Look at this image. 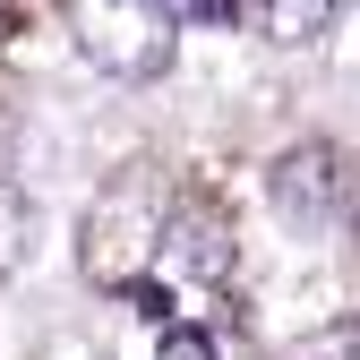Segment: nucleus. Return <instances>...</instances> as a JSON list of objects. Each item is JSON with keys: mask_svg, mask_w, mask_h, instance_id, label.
<instances>
[{"mask_svg": "<svg viewBox=\"0 0 360 360\" xmlns=\"http://www.w3.org/2000/svg\"><path fill=\"white\" fill-rule=\"evenodd\" d=\"M155 257H163V198L146 172H120L77 223V266L95 292H129Z\"/></svg>", "mask_w": 360, "mask_h": 360, "instance_id": "1", "label": "nucleus"}, {"mask_svg": "<svg viewBox=\"0 0 360 360\" xmlns=\"http://www.w3.org/2000/svg\"><path fill=\"white\" fill-rule=\"evenodd\" d=\"M69 34H77V60L120 86H155L180 52L172 0H69Z\"/></svg>", "mask_w": 360, "mask_h": 360, "instance_id": "2", "label": "nucleus"}, {"mask_svg": "<svg viewBox=\"0 0 360 360\" xmlns=\"http://www.w3.org/2000/svg\"><path fill=\"white\" fill-rule=\"evenodd\" d=\"M343 163H335V146L326 138H300V146H283L275 155V172H266V198H275V214L292 223V232L309 240V232H326V223L343 214Z\"/></svg>", "mask_w": 360, "mask_h": 360, "instance_id": "3", "label": "nucleus"}, {"mask_svg": "<svg viewBox=\"0 0 360 360\" xmlns=\"http://www.w3.org/2000/svg\"><path fill=\"white\" fill-rule=\"evenodd\" d=\"M163 266L189 275V283H232V266H240L232 214H223L214 198H172L163 206Z\"/></svg>", "mask_w": 360, "mask_h": 360, "instance_id": "4", "label": "nucleus"}, {"mask_svg": "<svg viewBox=\"0 0 360 360\" xmlns=\"http://www.w3.org/2000/svg\"><path fill=\"white\" fill-rule=\"evenodd\" d=\"M335 9H343V0H257V26H266V43L300 52V43H318L335 26Z\"/></svg>", "mask_w": 360, "mask_h": 360, "instance_id": "5", "label": "nucleus"}, {"mask_svg": "<svg viewBox=\"0 0 360 360\" xmlns=\"http://www.w3.org/2000/svg\"><path fill=\"white\" fill-rule=\"evenodd\" d=\"M26 257H34V198L18 180H0V275H18Z\"/></svg>", "mask_w": 360, "mask_h": 360, "instance_id": "6", "label": "nucleus"}, {"mask_svg": "<svg viewBox=\"0 0 360 360\" xmlns=\"http://www.w3.org/2000/svg\"><path fill=\"white\" fill-rule=\"evenodd\" d=\"M283 360H360V318H335V326H309L300 343H283Z\"/></svg>", "mask_w": 360, "mask_h": 360, "instance_id": "7", "label": "nucleus"}, {"mask_svg": "<svg viewBox=\"0 0 360 360\" xmlns=\"http://www.w3.org/2000/svg\"><path fill=\"white\" fill-rule=\"evenodd\" d=\"M155 360H214V335L189 326V318H172V326H155Z\"/></svg>", "mask_w": 360, "mask_h": 360, "instance_id": "8", "label": "nucleus"}, {"mask_svg": "<svg viewBox=\"0 0 360 360\" xmlns=\"http://www.w3.org/2000/svg\"><path fill=\"white\" fill-rule=\"evenodd\" d=\"M120 300H129V309H138V318H146V326H172V309H180V300H172V283H155V275H138V283H129Z\"/></svg>", "mask_w": 360, "mask_h": 360, "instance_id": "9", "label": "nucleus"}, {"mask_svg": "<svg viewBox=\"0 0 360 360\" xmlns=\"http://www.w3.org/2000/svg\"><path fill=\"white\" fill-rule=\"evenodd\" d=\"M240 0H180V26H232Z\"/></svg>", "mask_w": 360, "mask_h": 360, "instance_id": "10", "label": "nucleus"}, {"mask_svg": "<svg viewBox=\"0 0 360 360\" xmlns=\"http://www.w3.org/2000/svg\"><path fill=\"white\" fill-rule=\"evenodd\" d=\"M352 198H360V172H352Z\"/></svg>", "mask_w": 360, "mask_h": 360, "instance_id": "11", "label": "nucleus"}]
</instances>
